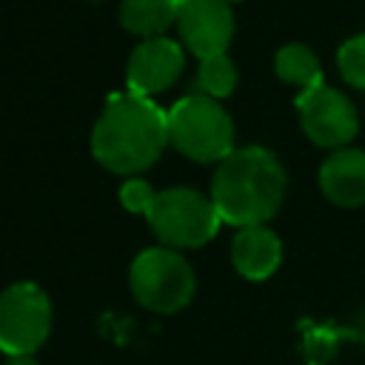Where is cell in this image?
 I'll use <instances>...</instances> for the list:
<instances>
[{
  "label": "cell",
  "instance_id": "2e32d148",
  "mask_svg": "<svg viewBox=\"0 0 365 365\" xmlns=\"http://www.w3.org/2000/svg\"><path fill=\"white\" fill-rule=\"evenodd\" d=\"M154 197H157V191L145 180H137V177L125 180L120 188V202L125 205V211H134V214H148Z\"/></svg>",
  "mask_w": 365,
  "mask_h": 365
},
{
  "label": "cell",
  "instance_id": "3957f363",
  "mask_svg": "<svg viewBox=\"0 0 365 365\" xmlns=\"http://www.w3.org/2000/svg\"><path fill=\"white\" fill-rule=\"evenodd\" d=\"M168 143L197 163L225 160L234 151V123L214 97L188 94L168 111Z\"/></svg>",
  "mask_w": 365,
  "mask_h": 365
},
{
  "label": "cell",
  "instance_id": "e0dca14e",
  "mask_svg": "<svg viewBox=\"0 0 365 365\" xmlns=\"http://www.w3.org/2000/svg\"><path fill=\"white\" fill-rule=\"evenodd\" d=\"M6 365H37V359L34 356H9Z\"/></svg>",
  "mask_w": 365,
  "mask_h": 365
},
{
  "label": "cell",
  "instance_id": "ba28073f",
  "mask_svg": "<svg viewBox=\"0 0 365 365\" xmlns=\"http://www.w3.org/2000/svg\"><path fill=\"white\" fill-rule=\"evenodd\" d=\"M177 26L182 43L200 57L225 54L234 37V11L228 0H180Z\"/></svg>",
  "mask_w": 365,
  "mask_h": 365
},
{
  "label": "cell",
  "instance_id": "ac0fdd59",
  "mask_svg": "<svg viewBox=\"0 0 365 365\" xmlns=\"http://www.w3.org/2000/svg\"><path fill=\"white\" fill-rule=\"evenodd\" d=\"M228 3H231V0H228Z\"/></svg>",
  "mask_w": 365,
  "mask_h": 365
},
{
  "label": "cell",
  "instance_id": "4fadbf2b",
  "mask_svg": "<svg viewBox=\"0 0 365 365\" xmlns=\"http://www.w3.org/2000/svg\"><path fill=\"white\" fill-rule=\"evenodd\" d=\"M274 68H277V74H279L285 83L299 86L302 91L322 83L319 57H317L305 43H285V46L277 51V57H274Z\"/></svg>",
  "mask_w": 365,
  "mask_h": 365
},
{
  "label": "cell",
  "instance_id": "9a60e30c",
  "mask_svg": "<svg viewBox=\"0 0 365 365\" xmlns=\"http://www.w3.org/2000/svg\"><path fill=\"white\" fill-rule=\"evenodd\" d=\"M336 63H339V71L342 77L356 86V88H365V34H354L348 37L339 51H336Z\"/></svg>",
  "mask_w": 365,
  "mask_h": 365
},
{
  "label": "cell",
  "instance_id": "9c48e42d",
  "mask_svg": "<svg viewBox=\"0 0 365 365\" xmlns=\"http://www.w3.org/2000/svg\"><path fill=\"white\" fill-rule=\"evenodd\" d=\"M182 71V48L168 37H151L140 43L125 68V80L131 94L151 97L157 91H165Z\"/></svg>",
  "mask_w": 365,
  "mask_h": 365
},
{
  "label": "cell",
  "instance_id": "6da1fadb",
  "mask_svg": "<svg viewBox=\"0 0 365 365\" xmlns=\"http://www.w3.org/2000/svg\"><path fill=\"white\" fill-rule=\"evenodd\" d=\"M168 145V111L140 94H111L94 123L91 151L114 174L145 171Z\"/></svg>",
  "mask_w": 365,
  "mask_h": 365
},
{
  "label": "cell",
  "instance_id": "277c9868",
  "mask_svg": "<svg viewBox=\"0 0 365 365\" xmlns=\"http://www.w3.org/2000/svg\"><path fill=\"white\" fill-rule=\"evenodd\" d=\"M134 299L157 314H174L194 297V271L171 248H145L128 268Z\"/></svg>",
  "mask_w": 365,
  "mask_h": 365
},
{
  "label": "cell",
  "instance_id": "7c38bea8",
  "mask_svg": "<svg viewBox=\"0 0 365 365\" xmlns=\"http://www.w3.org/2000/svg\"><path fill=\"white\" fill-rule=\"evenodd\" d=\"M180 0H123L120 23L143 37H160L171 23H177Z\"/></svg>",
  "mask_w": 365,
  "mask_h": 365
},
{
  "label": "cell",
  "instance_id": "5b68a950",
  "mask_svg": "<svg viewBox=\"0 0 365 365\" xmlns=\"http://www.w3.org/2000/svg\"><path fill=\"white\" fill-rule=\"evenodd\" d=\"M145 217H148L151 231L171 248L205 245L222 222L211 197H205L194 188H165V191H160Z\"/></svg>",
  "mask_w": 365,
  "mask_h": 365
},
{
  "label": "cell",
  "instance_id": "8992f818",
  "mask_svg": "<svg viewBox=\"0 0 365 365\" xmlns=\"http://www.w3.org/2000/svg\"><path fill=\"white\" fill-rule=\"evenodd\" d=\"M51 331V302L34 282H14L0 294V351L31 356Z\"/></svg>",
  "mask_w": 365,
  "mask_h": 365
},
{
  "label": "cell",
  "instance_id": "5bb4252c",
  "mask_svg": "<svg viewBox=\"0 0 365 365\" xmlns=\"http://www.w3.org/2000/svg\"><path fill=\"white\" fill-rule=\"evenodd\" d=\"M237 86V66L228 54H214V57H205L200 60V71H197V94H205V97H228Z\"/></svg>",
  "mask_w": 365,
  "mask_h": 365
},
{
  "label": "cell",
  "instance_id": "52a82bcc",
  "mask_svg": "<svg viewBox=\"0 0 365 365\" xmlns=\"http://www.w3.org/2000/svg\"><path fill=\"white\" fill-rule=\"evenodd\" d=\"M297 111H299L305 134L317 145L345 148V143H351L356 128H359L356 108H354L351 97L339 88L325 86V83L299 91Z\"/></svg>",
  "mask_w": 365,
  "mask_h": 365
},
{
  "label": "cell",
  "instance_id": "30bf717a",
  "mask_svg": "<svg viewBox=\"0 0 365 365\" xmlns=\"http://www.w3.org/2000/svg\"><path fill=\"white\" fill-rule=\"evenodd\" d=\"M319 185L325 197L336 205L365 202V148H336L319 165Z\"/></svg>",
  "mask_w": 365,
  "mask_h": 365
},
{
  "label": "cell",
  "instance_id": "7a4b0ae2",
  "mask_svg": "<svg viewBox=\"0 0 365 365\" xmlns=\"http://www.w3.org/2000/svg\"><path fill=\"white\" fill-rule=\"evenodd\" d=\"M285 168L279 157L262 145L234 148L220 160L211 180V202L222 222L251 228L265 225L285 197Z\"/></svg>",
  "mask_w": 365,
  "mask_h": 365
},
{
  "label": "cell",
  "instance_id": "8fae6325",
  "mask_svg": "<svg viewBox=\"0 0 365 365\" xmlns=\"http://www.w3.org/2000/svg\"><path fill=\"white\" fill-rule=\"evenodd\" d=\"M282 242L265 225L240 228L231 242V262L245 279H265L279 268Z\"/></svg>",
  "mask_w": 365,
  "mask_h": 365
}]
</instances>
